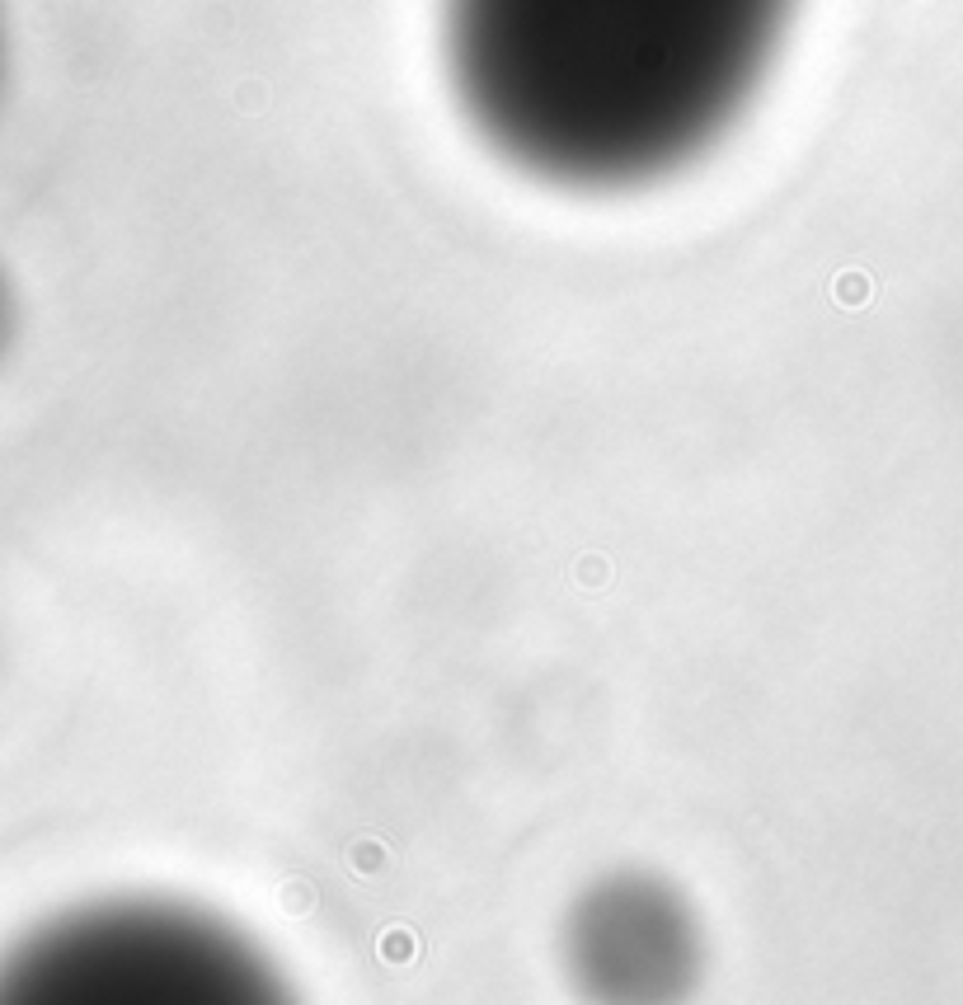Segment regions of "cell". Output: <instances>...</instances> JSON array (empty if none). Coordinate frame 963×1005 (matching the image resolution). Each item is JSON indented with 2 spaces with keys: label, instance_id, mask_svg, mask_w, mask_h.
I'll return each instance as SVG.
<instances>
[{
  "label": "cell",
  "instance_id": "6da1fadb",
  "mask_svg": "<svg viewBox=\"0 0 963 1005\" xmlns=\"http://www.w3.org/2000/svg\"><path fill=\"white\" fill-rule=\"evenodd\" d=\"M790 0H447L451 71L503 155L578 188L658 179L738 118Z\"/></svg>",
  "mask_w": 963,
  "mask_h": 1005
},
{
  "label": "cell",
  "instance_id": "7a4b0ae2",
  "mask_svg": "<svg viewBox=\"0 0 963 1005\" xmlns=\"http://www.w3.org/2000/svg\"><path fill=\"white\" fill-rule=\"evenodd\" d=\"M259 987V963L226 930L160 907L62 916L0 968V996L15 1001H221Z\"/></svg>",
  "mask_w": 963,
  "mask_h": 1005
}]
</instances>
